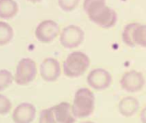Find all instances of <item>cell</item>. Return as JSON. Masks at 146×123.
I'll return each instance as SVG.
<instances>
[{
    "label": "cell",
    "mask_w": 146,
    "mask_h": 123,
    "mask_svg": "<svg viewBox=\"0 0 146 123\" xmlns=\"http://www.w3.org/2000/svg\"><path fill=\"white\" fill-rule=\"evenodd\" d=\"M83 9L91 21L105 29L113 27L118 19L117 13L106 4V0H84Z\"/></svg>",
    "instance_id": "cell-1"
},
{
    "label": "cell",
    "mask_w": 146,
    "mask_h": 123,
    "mask_svg": "<svg viewBox=\"0 0 146 123\" xmlns=\"http://www.w3.org/2000/svg\"><path fill=\"white\" fill-rule=\"evenodd\" d=\"M95 109V96L89 88L82 87L76 91L72 104L74 116L79 119L90 116Z\"/></svg>",
    "instance_id": "cell-2"
},
{
    "label": "cell",
    "mask_w": 146,
    "mask_h": 123,
    "mask_svg": "<svg viewBox=\"0 0 146 123\" xmlns=\"http://www.w3.org/2000/svg\"><path fill=\"white\" fill-rule=\"evenodd\" d=\"M91 60L89 57L82 51H74L70 53L63 62L62 69L64 75L68 78H79L82 76L89 68Z\"/></svg>",
    "instance_id": "cell-3"
},
{
    "label": "cell",
    "mask_w": 146,
    "mask_h": 123,
    "mask_svg": "<svg viewBox=\"0 0 146 123\" xmlns=\"http://www.w3.org/2000/svg\"><path fill=\"white\" fill-rule=\"evenodd\" d=\"M36 75V62L29 57H25L17 63L14 80L19 86H27L34 80Z\"/></svg>",
    "instance_id": "cell-4"
},
{
    "label": "cell",
    "mask_w": 146,
    "mask_h": 123,
    "mask_svg": "<svg viewBox=\"0 0 146 123\" xmlns=\"http://www.w3.org/2000/svg\"><path fill=\"white\" fill-rule=\"evenodd\" d=\"M85 39V32L76 25H68L60 33V43L66 49L79 47Z\"/></svg>",
    "instance_id": "cell-5"
},
{
    "label": "cell",
    "mask_w": 146,
    "mask_h": 123,
    "mask_svg": "<svg viewBox=\"0 0 146 123\" xmlns=\"http://www.w3.org/2000/svg\"><path fill=\"white\" fill-rule=\"evenodd\" d=\"M89 86L98 92L106 90L113 82L111 74L103 68H97L90 71L86 78Z\"/></svg>",
    "instance_id": "cell-6"
},
{
    "label": "cell",
    "mask_w": 146,
    "mask_h": 123,
    "mask_svg": "<svg viewBox=\"0 0 146 123\" xmlns=\"http://www.w3.org/2000/svg\"><path fill=\"white\" fill-rule=\"evenodd\" d=\"M145 84L144 74L135 69L127 71L121 78V87L127 92H138L141 91Z\"/></svg>",
    "instance_id": "cell-7"
},
{
    "label": "cell",
    "mask_w": 146,
    "mask_h": 123,
    "mask_svg": "<svg viewBox=\"0 0 146 123\" xmlns=\"http://www.w3.org/2000/svg\"><path fill=\"white\" fill-rule=\"evenodd\" d=\"M59 34V25L52 20H44L41 21L35 29L36 39L43 44L51 43Z\"/></svg>",
    "instance_id": "cell-8"
},
{
    "label": "cell",
    "mask_w": 146,
    "mask_h": 123,
    "mask_svg": "<svg viewBox=\"0 0 146 123\" xmlns=\"http://www.w3.org/2000/svg\"><path fill=\"white\" fill-rule=\"evenodd\" d=\"M39 73L44 81H56L61 75V66L59 62L53 57L44 59L39 66Z\"/></svg>",
    "instance_id": "cell-9"
},
{
    "label": "cell",
    "mask_w": 146,
    "mask_h": 123,
    "mask_svg": "<svg viewBox=\"0 0 146 123\" xmlns=\"http://www.w3.org/2000/svg\"><path fill=\"white\" fill-rule=\"evenodd\" d=\"M36 116V108L30 103H21L15 107L12 114L15 123H32Z\"/></svg>",
    "instance_id": "cell-10"
},
{
    "label": "cell",
    "mask_w": 146,
    "mask_h": 123,
    "mask_svg": "<svg viewBox=\"0 0 146 123\" xmlns=\"http://www.w3.org/2000/svg\"><path fill=\"white\" fill-rule=\"evenodd\" d=\"M56 123H75L76 117L73 114L72 105L68 102H62L51 107Z\"/></svg>",
    "instance_id": "cell-11"
},
{
    "label": "cell",
    "mask_w": 146,
    "mask_h": 123,
    "mask_svg": "<svg viewBox=\"0 0 146 123\" xmlns=\"http://www.w3.org/2000/svg\"><path fill=\"white\" fill-rule=\"evenodd\" d=\"M139 109V102L132 96L123 98L118 104V110L124 117H131L134 116Z\"/></svg>",
    "instance_id": "cell-12"
},
{
    "label": "cell",
    "mask_w": 146,
    "mask_h": 123,
    "mask_svg": "<svg viewBox=\"0 0 146 123\" xmlns=\"http://www.w3.org/2000/svg\"><path fill=\"white\" fill-rule=\"evenodd\" d=\"M19 11L18 3L15 0H0V18L9 20L14 18Z\"/></svg>",
    "instance_id": "cell-13"
},
{
    "label": "cell",
    "mask_w": 146,
    "mask_h": 123,
    "mask_svg": "<svg viewBox=\"0 0 146 123\" xmlns=\"http://www.w3.org/2000/svg\"><path fill=\"white\" fill-rule=\"evenodd\" d=\"M139 25V23L138 22H132V23L126 25L123 28V31L121 33L122 41L125 45H127L129 47L133 48L136 46L134 43V32Z\"/></svg>",
    "instance_id": "cell-14"
},
{
    "label": "cell",
    "mask_w": 146,
    "mask_h": 123,
    "mask_svg": "<svg viewBox=\"0 0 146 123\" xmlns=\"http://www.w3.org/2000/svg\"><path fill=\"white\" fill-rule=\"evenodd\" d=\"M14 38V30L11 26L0 21V46L8 45Z\"/></svg>",
    "instance_id": "cell-15"
},
{
    "label": "cell",
    "mask_w": 146,
    "mask_h": 123,
    "mask_svg": "<svg viewBox=\"0 0 146 123\" xmlns=\"http://www.w3.org/2000/svg\"><path fill=\"white\" fill-rule=\"evenodd\" d=\"M134 43L136 45L146 47V25L139 24L135 29Z\"/></svg>",
    "instance_id": "cell-16"
},
{
    "label": "cell",
    "mask_w": 146,
    "mask_h": 123,
    "mask_svg": "<svg viewBox=\"0 0 146 123\" xmlns=\"http://www.w3.org/2000/svg\"><path fill=\"white\" fill-rule=\"evenodd\" d=\"M14 77L10 71L7 69L0 70V92L4 91L13 82Z\"/></svg>",
    "instance_id": "cell-17"
},
{
    "label": "cell",
    "mask_w": 146,
    "mask_h": 123,
    "mask_svg": "<svg viewBox=\"0 0 146 123\" xmlns=\"http://www.w3.org/2000/svg\"><path fill=\"white\" fill-rule=\"evenodd\" d=\"M38 123H56L52 108L44 109L40 112Z\"/></svg>",
    "instance_id": "cell-18"
},
{
    "label": "cell",
    "mask_w": 146,
    "mask_h": 123,
    "mask_svg": "<svg viewBox=\"0 0 146 123\" xmlns=\"http://www.w3.org/2000/svg\"><path fill=\"white\" fill-rule=\"evenodd\" d=\"M80 0H57L59 7L66 12L73 11L79 5Z\"/></svg>",
    "instance_id": "cell-19"
},
{
    "label": "cell",
    "mask_w": 146,
    "mask_h": 123,
    "mask_svg": "<svg viewBox=\"0 0 146 123\" xmlns=\"http://www.w3.org/2000/svg\"><path fill=\"white\" fill-rule=\"evenodd\" d=\"M12 108L10 100L4 95L0 94V115H7Z\"/></svg>",
    "instance_id": "cell-20"
},
{
    "label": "cell",
    "mask_w": 146,
    "mask_h": 123,
    "mask_svg": "<svg viewBox=\"0 0 146 123\" xmlns=\"http://www.w3.org/2000/svg\"><path fill=\"white\" fill-rule=\"evenodd\" d=\"M140 121L142 123H146V106L141 110L140 116H139Z\"/></svg>",
    "instance_id": "cell-21"
},
{
    "label": "cell",
    "mask_w": 146,
    "mask_h": 123,
    "mask_svg": "<svg viewBox=\"0 0 146 123\" xmlns=\"http://www.w3.org/2000/svg\"><path fill=\"white\" fill-rule=\"evenodd\" d=\"M28 2H30V3H39V2H41L42 0H27Z\"/></svg>",
    "instance_id": "cell-22"
},
{
    "label": "cell",
    "mask_w": 146,
    "mask_h": 123,
    "mask_svg": "<svg viewBox=\"0 0 146 123\" xmlns=\"http://www.w3.org/2000/svg\"><path fill=\"white\" fill-rule=\"evenodd\" d=\"M80 123H95L94 122H91V121H86V122H82Z\"/></svg>",
    "instance_id": "cell-23"
}]
</instances>
